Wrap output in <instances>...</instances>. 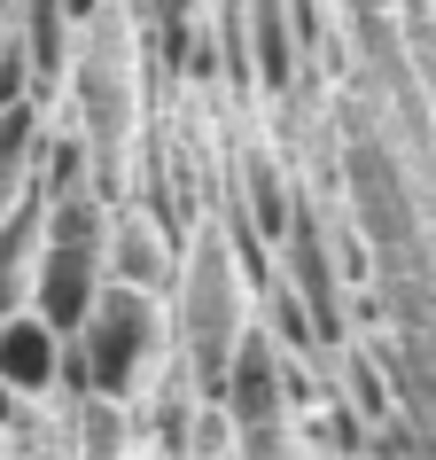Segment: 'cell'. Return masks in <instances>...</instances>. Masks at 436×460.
Returning a JSON list of instances; mask_svg holds the SVG:
<instances>
[{
    "instance_id": "cell-3",
    "label": "cell",
    "mask_w": 436,
    "mask_h": 460,
    "mask_svg": "<svg viewBox=\"0 0 436 460\" xmlns=\"http://www.w3.org/2000/svg\"><path fill=\"white\" fill-rule=\"evenodd\" d=\"M78 110H86V141H94V180L109 195V172H118V141L133 133V40L125 24L101 8L86 24V48H78Z\"/></svg>"
},
{
    "instance_id": "cell-9",
    "label": "cell",
    "mask_w": 436,
    "mask_h": 460,
    "mask_svg": "<svg viewBox=\"0 0 436 460\" xmlns=\"http://www.w3.org/2000/svg\"><path fill=\"white\" fill-rule=\"evenodd\" d=\"M31 86H39V63H31L24 40H8V48H0V110L31 102Z\"/></svg>"
},
{
    "instance_id": "cell-4",
    "label": "cell",
    "mask_w": 436,
    "mask_h": 460,
    "mask_svg": "<svg viewBox=\"0 0 436 460\" xmlns=\"http://www.w3.org/2000/svg\"><path fill=\"white\" fill-rule=\"evenodd\" d=\"M281 281H289L319 320V351L343 343V296H336V266H327V243H319V211L296 195V218H289V243H281Z\"/></svg>"
},
{
    "instance_id": "cell-2",
    "label": "cell",
    "mask_w": 436,
    "mask_h": 460,
    "mask_svg": "<svg viewBox=\"0 0 436 460\" xmlns=\"http://www.w3.org/2000/svg\"><path fill=\"white\" fill-rule=\"evenodd\" d=\"M78 343H86L94 398L133 406V398H141V383H148V367H156V351H164V305H156V289L109 281V289L94 296L86 328H78Z\"/></svg>"
},
{
    "instance_id": "cell-5",
    "label": "cell",
    "mask_w": 436,
    "mask_h": 460,
    "mask_svg": "<svg viewBox=\"0 0 436 460\" xmlns=\"http://www.w3.org/2000/svg\"><path fill=\"white\" fill-rule=\"evenodd\" d=\"M0 375L24 390V398H48L55 383H63V328H55L48 313H8L0 320Z\"/></svg>"
},
{
    "instance_id": "cell-11",
    "label": "cell",
    "mask_w": 436,
    "mask_h": 460,
    "mask_svg": "<svg viewBox=\"0 0 436 460\" xmlns=\"http://www.w3.org/2000/svg\"><path fill=\"white\" fill-rule=\"evenodd\" d=\"M187 460H242V453H187Z\"/></svg>"
},
{
    "instance_id": "cell-12",
    "label": "cell",
    "mask_w": 436,
    "mask_h": 460,
    "mask_svg": "<svg viewBox=\"0 0 436 460\" xmlns=\"http://www.w3.org/2000/svg\"><path fill=\"white\" fill-rule=\"evenodd\" d=\"M0 48H8V24H0Z\"/></svg>"
},
{
    "instance_id": "cell-10",
    "label": "cell",
    "mask_w": 436,
    "mask_h": 460,
    "mask_svg": "<svg viewBox=\"0 0 436 460\" xmlns=\"http://www.w3.org/2000/svg\"><path fill=\"white\" fill-rule=\"evenodd\" d=\"M101 8H109V0H63V16H71V24H78V31H86V24H94V16H101Z\"/></svg>"
},
{
    "instance_id": "cell-1",
    "label": "cell",
    "mask_w": 436,
    "mask_h": 460,
    "mask_svg": "<svg viewBox=\"0 0 436 460\" xmlns=\"http://www.w3.org/2000/svg\"><path fill=\"white\" fill-rule=\"evenodd\" d=\"M234 234H203L179 266V336H187V383L195 398H218L226 390V367H234V343L249 328L242 305V258H226Z\"/></svg>"
},
{
    "instance_id": "cell-7",
    "label": "cell",
    "mask_w": 436,
    "mask_h": 460,
    "mask_svg": "<svg viewBox=\"0 0 436 460\" xmlns=\"http://www.w3.org/2000/svg\"><path fill=\"white\" fill-rule=\"evenodd\" d=\"M242 24H249V63H257V86L266 94H289L296 86V16L289 0H242Z\"/></svg>"
},
{
    "instance_id": "cell-6",
    "label": "cell",
    "mask_w": 436,
    "mask_h": 460,
    "mask_svg": "<svg viewBox=\"0 0 436 460\" xmlns=\"http://www.w3.org/2000/svg\"><path fill=\"white\" fill-rule=\"evenodd\" d=\"M289 218H296V188L281 180V164H273L266 148H249L242 156V234H257L266 250H281L289 243Z\"/></svg>"
},
{
    "instance_id": "cell-8",
    "label": "cell",
    "mask_w": 436,
    "mask_h": 460,
    "mask_svg": "<svg viewBox=\"0 0 436 460\" xmlns=\"http://www.w3.org/2000/svg\"><path fill=\"white\" fill-rule=\"evenodd\" d=\"M109 281H133V289H156V296H164L171 243H164V226H156L148 211H125L118 226H109Z\"/></svg>"
}]
</instances>
